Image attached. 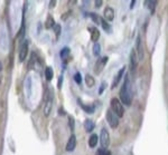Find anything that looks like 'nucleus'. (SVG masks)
I'll return each mask as SVG.
<instances>
[{"mask_svg":"<svg viewBox=\"0 0 168 155\" xmlns=\"http://www.w3.org/2000/svg\"><path fill=\"white\" fill-rule=\"evenodd\" d=\"M101 26H102V28L106 31V32H111V26L108 24V21H106L104 19H102L101 20Z\"/></svg>","mask_w":168,"mask_h":155,"instance_id":"aec40b11","label":"nucleus"},{"mask_svg":"<svg viewBox=\"0 0 168 155\" xmlns=\"http://www.w3.org/2000/svg\"><path fill=\"white\" fill-rule=\"evenodd\" d=\"M55 30H56V35L58 36V35H60V31H61V26L55 25Z\"/></svg>","mask_w":168,"mask_h":155,"instance_id":"bb28decb","label":"nucleus"},{"mask_svg":"<svg viewBox=\"0 0 168 155\" xmlns=\"http://www.w3.org/2000/svg\"><path fill=\"white\" fill-rule=\"evenodd\" d=\"M55 5H56V1H54V0H52V1L50 2V8L55 7Z\"/></svg>","mask_w":168,"mask_h":155,"instance_id":"7c9ffc66","label":"nucleus"},{"mask_svg":"<svg viewBox=\"0 0 168 155\" xmlns=\"http://www.w3.org/2000/svg\"><path fill=\"white\" fill-rule=\"evenodd\" d=\"M106 62H108V57H103L102 59H99V60L96 62V66L94 67V70H95L96 74H100V72L102 70V68L106 66Z\"/></svg>","mask_w":168,"mask_h":155,"instance_id":"9d476101","label":"nucleus"},{"mask_svg":"<svg viewBox=\"0 0 168 155\" xmlns=\"http://www.w3.org/2000/svg\"><path fill=\"white\" fill-rule=\"evenodd\" d=\"M62 81H63V76H60V78H58V84H57V87H58V88L62 87Z\"/></svg>","mask_w":168,"mask_h":155,"instance_id":"cd10ccee","label":"nucleus"},{"mask_svg":"<svg viewBox=\"0 0 168 155\" xmlns=\"http://www.w3.org/2000/svg\"><path fill=\"white\" fill-rule=\"evenodd\" d=\"M93 54L95 56H99L100 54H101V46H100V43H95L93 46Z\"/></svg>","mask_w":168,"mask_h":155,"instance_id":"4be33fe9","label":"nucleus"},{"mask_svg":"<svg viewBox=\"0 0 168 155\" xmlns=\"http://www.w3.org/2000/svg\"><path fill=\"white\" fill-rule=\"evenodd\" d=\"M90 17L92 18V20H93L95 24H98V25L100 24V25H101V20H102V19H101V17H100L98 13H90Z\"/></svg>","mask_w":168,"mask_h":155,"instance_id":"6ab92c4d","label":"nucleus"},{"mask_svg":"<svg viewBox=\"0 0 168 155\" xmlns=\"http://www.w3.org/2000/svg\"><path fill=\"white\" fill-rule=\"evenodd\" d=\"M100 143L103 149H106L110 145V134L106 128H102L100 133Z\"/></svg>","mask_w":168,"mask_h":155,"instance_id":"20e7f679","label":"nucleus"},{"mask_svg":"<svg viewBox=\"0 0 168 155\" xmlns=\"http://www.w3.org/2000/svg\"><path fill=\"white\" fill-rule=\"evenodd\" d=\"M85 83H86L87 87H93L94 85H95V81H94L93 76L86 75V76H85Z\"/></svg>","mask_w":168,"mask_h":155,"instance_id":"f3484780","label":"nucleus"},{"mask_svg":"<svg viewBox=\"0 0 168 155\" xmlns=\"http://www.w3.org/2000/svg\"><path fill=\"white\" fill-rule=\"evenodd\" d=\"M79 104H80V105H81L82 107H83V109H84V111H85L86 113H93V112H94V107H93V106L84 105V104H83V103H81L80 100H79Z\"/></svg>","mask_w":168,"mask_h":155,"instance_id":"412c9836","label":"nucleus"},{"mask_svg":"<svg viewBox=\"0 0 168 155\" xmlns=\"http://www.w3.org/2000/svg\"><path fill=\"white\" fill-rule=\"evenodd\" d=\"M98 141H99V137L96 134H92L90 138H89V146L90 147H95L96 144H98Z\"/></svg>","mask_w":168,"mask_h":155,"instance_id":"2eb2a0df","label":"nucleus"},{"mask_svg":"<svg viewBox=\"0 0 168 155\" xmlns=\"http://www.w3.org/2000/svg\"><path fill=\"white\" fill-rule=\"evenodd\" d=\"M96 155H111L110 154V152L108 151L106 149H103V147H101V149H98V152H96Z\"/></svg>","mask_w":168,"mask_h":155,"instance_id":"b1692460","label":"nucleus"},{"mask_svg":"<svg viewBox=\"0 0 168 155\" xmlns=\"http://www.w3.org/2000/svg\"><path fill=\"white\" fill-rule=\"evenodd\" d=\"M156 5H157V1H147V6H148V8L150 9L151 13L155 11Z\"/></svg>","mask_w":168,"mask_h":155,"instance_id":"5701e85b","label":"nucleus"},{"mask_svg":"<svg viewBox=\"0 0 168 155\" xmlns=\"http://www.w3.org/2000/svg\"><path fill=\"white\" fill-rule=\"evenodd\" d=\"M103 15H104V20L106 21H112L114 19V10H113V8L106 7V9H104Z\"/></svg>","mask_w":168,"mask_h":155,"instance_id":"6e6552de","label":"nucleus"},{"mask_svg":"<svg viewBox=\"0 0 168 155\" xmlns=\"http://www.w3.org/2000/svg\"><path fill=\"white\" fill-rule=\"evenodd\" d=\"M28 55V41H24L19 48V60L24 62Z\"/></svg>","mask_w":168,"mask_h":155,"instance_id":"39448f33","label":"nucleus"},{"mask_svg":"<svg viewBox=\"0 0 168 155\" xmlns=\"http://www.w3.org/2000/svg\"><path fill=\"white\" fill-rule=\"evenodd\" d=\"M54 26H55L54 18H53V16L48 15V17L46 19V22H45V27H46V29H52V28H54Z\"/></svg>","mask_w":168,"mask_h":155,"instance_id":"dca6fc26","label":"nucleus"},{"mask_svg":"<svg viewBox=\"0 0 168 155\" xmlns=\"http://www.w3.org/2000/svg\"><path fill=\"white\" fill-rule=\"evenodd\" d=\"M89 31H90V34H91V40L94 41V43H96L100 38L99 29L95 28V27H89Z\"/></svg>","mask_w":168,"mask_h":155,"instance_id":"1a4fd4ad","label":"nucleus"},{"mask_svg":"<svg viewBox=\"0 0 168 155\" xmlns=\"http://www.w3.org/2000/svg\"><path fill=\"white\" fill-rule=\"evenodd\" d=\"M75 146H76V137H75V135H72L69 138V142L66 144V151L67 152H72L75 149Z\"/></svg>","mask_w":168,"mask_h":155,"instance_id":"9b49d317","label":"nucleus"},{"mask_svg":"<svg viewBox=\"0 0 168 155\" xmlns=\"http://www.w3.org/2000/svg\"><path fill=\"white\" fill-rule=\"evenodd\" d=\"M74 81H76V84H81L82 83V76L80 73H76L74 75Z\"/></svg>","mask_w":168,"mask_h":155,"instance_id":"a878e982","label":"nucleus"},{"mask_svg":"<svg viewBox=\"0 0 168 155\" xmlns=\"http://www.w3.org/2000/svg\"><path fill=\"white\" fill-rule=\"evenodd\" d=\"M101 5H102V1H101V0H96V1H95V7H100Z\"/></svg>","mask_w":168,"mask_h":155,"instance_id":"c756f323","label":"nucleus"},{"mask_svg":"<svg viewBox=\"0 0 168 155\" xmlns=\"http://www.w3.org/2000/svg\"><path fill=\"white\" fill-rule=\"evenodd\" d=\"M120 102L125 106H130L132 103V92H131L130 81L128 79V77H125V84L120 90Z\"/></svg>","mask_w":168,"mask_h":155,"instance_id":"f257e3e1","label":"nucleus"},{"mask_svg":"<svg viewBox=\"0 0 168 155\" xmlns=\"http://www.w3.org/2000/svg\"><path fill=\"white\" fill-rule=\"evenodd\" d=\"M125 72V67H122V68L120 69L118 72V74L116 75V77H114V79H113V83H112V88H116V86L119 84V81L121 79V77L123 76V73Z\"/></svg>","mask_w":168,"mask_h":155,"instance_id":"f8f14e48","label":"nucleus"},{"mask_svg":"<svg viewBox=\"0 0 168 155\" xmlns=\"http://www.w3.org/2000/svg\"><path fill=\"white\" fill-rule=\"evenodd\" d=\"M69 48H63V49L61 50V57H62V58H64V59H65V58L69 56Z\"/></svg>","mask_w":168,"mask_h":155,"instance_id":"393cba45","label":"nucleus"},{"mask_svg":"<svg viewBox=\"0 0 168 155\" xmlns=\"http://www.w3.org/2000/svg\"><path fill=\"white\" fill-rule=\"evenodd\" d=\"M130 62H131V70L133 72V69H136L138 64V58H137V53L135 50L131 51V56H130Z\"/></svg>","mask_w":168,"mask_h":155,"instance_id":"ddd939ff","label":"nucleus"},{"mask_svg":"<svg viewBox=\"0 0 168 155\" xmlns=\"http://www.w3.org/2000/svg\"><path fill=\"white\" fill-rule=\"evenodd\" d=\"M52 107H53V98H52V96H50L45 103V106H44V114L46 117L50 116V112H52Z\"/></svg>","mask_w":168,"mask_h":155,"instance_id":"0eeeda50","label":"nucleus"},{"mask_svg":"<svg viewBox=\"0 0 168 155\" xmlns=\"http://www.w3.org/2000/svg\"><path fill=\"white\" fill-rule=\"evenodd\" d=\"M106 121H108L109 125L111 126L112 128H117L119 125V117L112 112V109H108V111H106Z\"/></svg>","mask_w":168,"mask_h":155,"instance_id":"7ed1b4c3","label":"nucleus"},{"mask_svg":"<svg viewBox=\"0 0 168 155\" xmlns=\"http://www.w3.org/2000/svg\"><path fill=\"white\" fill-rule=\"evenodd\" d=\"M69 125H71L69 127L73 130V128H74V119H73V118H69Z\"/></svg>","mask_w":168,"mask_h":155,"instance_id":"c85d7f7f","label":"nucleus"},{"mask_svg":"<svg viewBox=\"0 0 168 155\" xmlns=\"http://www.w3.org/2000/svg\"><path fill=\"white\" fill-rule=\"evenodd\" d=\"M136 49H137V54H138V58L139 60H142L143 57H145V51H143V45L141 41V37L138 36L137 37V41H136Z\"/></svg>","mask_w":168,"mask_h":155,"instance_id":"423d86ee","label":"nucleus"},{"mask_svg":"<svg viewBox=\"0 0 168 155\" xmlns=\"http://www.w3.org/2000/svg\"><path fill=\"white\" fill-rule=\"evenodd\" d=\"M2 70V65H1V62H0V72Z\"/></svg>","mask_w":168,"mask_h":155,"instance_id":"473e14b6","label":"nucleus"},{"mask_svg":"<svg viewBox=\"0 0 168 155\" xmlns=\"http://www.w3.org/2000/svg\"><path fill=\"white\" fill-rule=\"evenodd\" d=\"M111 109L112 112L114 113L118 117H122L123 114H125V108L121 104V102L117 98H112L111 99Z\"/></svg>","mask_w":168,"mask_h":155,"instance_id":"f03ea898","label":"nucleus"},{"mask_svg":"<svg viewBox=\"0 0 168 155\" xmlns=\"http://www.w3.org/2000/svg\"><path fill=\"white\" fill-rule=\"evenodd\" d=\"M94 127H95V124H94L93 121H91V119H86L85 122H84V128L86 132H92L94 130Z\"/></svg>","mask_w":168,"mask_h":155,"instance_id":"4468645a","label":"nucleus"},{"mask_svg":"<svg viewBox=\"0 0 168 155\" xmlns=\"http://www.w3.org/2000/svg\"><path fill=\"white\" fill-rule=\"evenodd\" d=\"M53 75H54V73H53L52 67H46V69H45V77H46V79L47 81H52Z\"/></svg>","mask_w":168,"mask_h":155,"instance_id":"a211bd4d","label":"nucleus"},{"mask_svg":"<svg viewBox=\"0 0 168 155\" xmlns=\"http://www.w3.org/2000/svg\"><path fill=\"white\" fill-rule=\"evenodd\" d=\"M135 4H136V2H135V0H133V1H132V2H131V8H132V7H133V5H135Z\"/></svg>","mask_w":168,"mask_h":155,"instance_id":"2f4dec72","label":"nucleus"}]
</instances>
